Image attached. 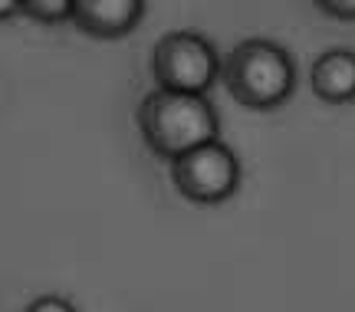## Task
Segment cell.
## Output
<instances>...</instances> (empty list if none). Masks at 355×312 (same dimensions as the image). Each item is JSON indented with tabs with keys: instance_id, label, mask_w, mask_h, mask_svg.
<instances>
[{
	"instance_id": "obj_2",
	"label": "cell",
	"mask_w": 355,
	"mask_h": 312,
	"mask_svg": "<svg viewBox=\"0 0 355 312\" xmlns=\"http://www.w3.org/2000/svg\"><path fill=\"white\" fill-rule=\"evenodd\" d=\"M220 79L241 105L270 112L296 92V62L277 40L250 37L224 56Z\"/></svg>"
},
{
	"instance_id": "obj_8",
	"label": "cell",
	"mask_w": 355,
	"mask_h": 312,
	"mask_svg": "<svg viewBox=\"0 0 355 312\" xmlns=\"http://www.w3.org/2000/svg\"><path fill=\"white\" fill-rule=\"evenodd\" d=\"M313 7L332 17V20H345V24H355V0H313Z\"/></svg>"
},
{
	"instance_id": "obj_9",
	"label": "cell",
	"mask_w": 355,
	"mask_h": 312,
	"mask_svg": "<svg viewBox=\"0 0 355 312\" xmlns=\"http://www.w3.org/2000/svg\"><path fill=\"white\" fill-rule=\"evenodd\" d=\"M24 312H76V306L66 300V296H56V293H50V296H40V300H33Z\"/></svg>"
},
{
	"instance_id": "obj_7",
	"label": "cell",
	"mask_w": 355,
	"mask_h": 312,
	"mask_svg": "<svg viewBox=\"0 0 355 312\" xmlns=\"http://www.w3.org/2000/svg\"><path fill=\"white\" fill-rule=\"evenodd\" d=\"M20 17L33 24H69L73 20V0H20Z\"/></svg>"
},
{
	"instance_id": "obj_1",
	"label": "cell",
	"mask_w": 355,
	"mask_h": 312,
	"mask_svg": "<svg viewBox=\"0 0 355 312\" xmlns=\"http://www.w3.org/2000/svg\"><path fill=\"white\" fill-rule=\"evenodd\" d=\"M135 125L148 151L168 164L220 138V115H217L214 102L207 96H194V92L152 89L139 102Z\"/></svg>"
},
{
	"instance_id": "obj_3",
	"label": "cell",
	"mask_w": 355,
	"mask_h": 312,
	"mask_svg": "<svg viewBox=\"0 0 355 312\" xmlns=\"http://www.w3.org/2000/svg\"><path fill=\"white\" fill-rule=\"evenodd\" d=\"M220 53L198 30H171L155 43L152 76L158 89L207 96V89L220 79Z\"/></svg>"
},
{
	"instance_id": "obj_10",
	"label": "cell",
	"mask_w": 355,
	"mask_h": 312,
	"mask_svg": "<svg viewBox=\"0 0 355 312\" xmlns=\"http://www.w3.org/2000/svg\"><path fill=\"white\" fill-rule=\"evenodd\" d=\"M20 17V0H0V24Z\"/></svg>"
},
{
	"instance_id": "obj_4",
	"label": "cell",
	"mask_w": 355,
	"mask_h": 312,
	"mask_svg": "<svg viewBox=\"0 0 355 312\" xmlns=\"http://www.w3.org/2000/svg\"><path fill=\"white\" fill-rule=\"evenodd\" d=\"M171 181L184 200L214 207V204L234 198V191L241 187V158L234 155L230 145L214 138V141L171 162Z\"/></svg>"
},
{
	"instance_id": "obj_6",
	"label": "cell",
	"mask_w": 355,
	"mask_h": 312,
	"mask_svg": "<svg viewBox=\"0 0 355 312\" xmlns=\"http://www.w3.org/2000/svg\"><path fill=\"white\" fill-rule=\"evenodd\" d=\"M309 89L313 96L329 105H349L355 102V50L332 46L313 60L309 69Z\"/></svg>"
},
{
	"instance_id": "obj_5",
	"label": "cell",
	"mask_w": 355,
	"mask_h": 312,
	"mask_svg": "<svg viewBox=\"0 0 355 312\" xmlns=\"http://www.w3.org/2000/svg\"><path fill=\"white\" fill-rule=\"evenodd\" d=\"M145 17V0H73L69 24L96 40L128 37Z\"/></svg>"
}]
</instances>
